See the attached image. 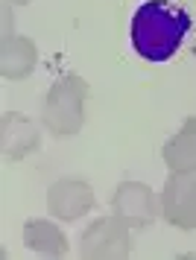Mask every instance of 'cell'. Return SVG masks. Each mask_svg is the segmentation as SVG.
<instances>
[{
	"label": "cell",
	"instance_id": "cell-9",
	"mask_svg": "<svg viewBox=\"0 0 196 260\" xmlns=\"http://www.w3.org/2000/svg\"><path fill=\"white\" fill-rule=\"evenodd\" d=\"M38 146V132L21 114H6L3 117V152L6 158H23Z\"/></svg>",
	"mask_w": 196,
	"mask_h": 260
},
{
	"label": "cell",
	"instance_id": "cell-10",
	"mask_svg": "<svg viewBox=\"0 0 196 260\" xmlns=\"http://www.w3.org/2000/svg\"><path fill=\"white\" fill-rule=\"evenodd\" d=\"M35 68V47L26 38H12L3 44V76L21 79Z\"/></svg>",
	"mask_w": 196,
	"mask_h": 260
},
{
	"label": "cell",
	"instance_id": "cell-2",
	"mask_svg": "<svg viewBox=\"0 0 196 260\" xmlns=\"http://www.w3.org/2000/svg\"><path fill=\"white\" fill-rule=\"evenodd\" d=\"M85 82L79 76H68L50 91L44 108V126L53 135H73L85 120Z\"/></svg>",
	"mask_w": 196,
	"mask_h": 260
},
{
	"label": "cell",
	"instance_id": "cell-1",
	"mask_svg": "<svg viewBox=\"0 0 196 260\" xmlns=\"http://www.w3.org/2000/svg\"><path fill=\"white\" fill-rule=\"evenodd\" d=\"M190 18L167 0H147L141 3L132 18V47L147 61H167L182 47Z\"/></svg>",
	"mask_w": 196,
	"mask_h": 260
},
{
	"label": "cell",
	"instance_id": "cell-11",
	"mask_svg": "<svg viewBox=\"0 0 196 260\" xmlns=\"http://www.w3.org/2000/svg\"><path fill=\"white\" fill-rule=\"evenodd\" d=\"M12 3H26V0H12Z\"/></svg>",
	"mask_w": 196,
	"mask_h": 260
},
{
	"label": "cell",
	"instance_id": "cell-4",
	"mask_svg": "<svg viewBox=\"0 0 196 260\" xmlns=\"http://www.w3.org/2000/svg\"><path fill=\"white\" fill-rule=\"evenodd\" d=\"M164 219L176 228H196V173H173L161 190Z\"/></svg>",
	"mask_w": 196,
	"mask_h": 260
},
{
	"label": "cell",
	"instance_id": "cell-6",
	"mask_svg": "<svg viewBox=\"0 0 196 260\" xmlns=\"http://www.w3.org/2000/svg\"><path fill=\"white\" fill-rule=\"evenodd\" d=\"M47 208L53 216H59L62 222H73L94 208V190L85 181L76 178H62L56 181L50 193H47Z\"/></svg>",
	"mask_w": 196,
	"mask_h": 260
},
{
	"label": "cell",
	"instance_id": "cell-8",
	"mask_svg": "<svg viewBox=\"0 0 196 260\" xmlns=\"http://www.w3.org/2000/svg\"><path fill=\"white\" fill-rule=\"evenodd\" d=\"M164 161L170 173H196V120H187L185 129L167 141Z\"/></svg>",
	"mask_w": 196,
	"mask_h": 260
},
{
	"label": "cell",
	"instance_id": "cell-3",
	"mask_svg": "<svg viewBox=\"0 0 196 260\" xmlns=\"http://www.w3.org/2000/svg\"><path fill=\"white\" fill-rule=\"evenodd\" d=\"M132 231L123 219L108 216L97 219L88 225V231L82 234V254L85 257H129L132 254Z\"/></svg>",
	"mask_w": 196,
	"mask_h": 260
},
{
	"label": "cell",
	"instance_id": "cell-7",
	"mask_svg": "<svg viewBox=\"0 0 196 260\" xmlns=\"http://www.w3.org/2000/svg\"><path fill=\"white\" fill-rule=\"evenodd\" d=\"M23 246L44 254V257H65L68 254V237L47 219H30L23 225Z\"/></svg>",
	"mask_w": 196,
	"mask_h": 260
},
{
	"label": "cell",
	"instance_id": "cell-5",
	"mask_svg": "<svg viewBox=\"0 0 196 260\" xmlns=\"http://www.w3.org/2000/svg\"><path fill=\"white\" fill-rule=\"evenodd\" d=\"M155 211H158V202H155V193H152L147 184L141 181H126L120 184L115 193V216L123 219L129 228H144L155 219Z\"/></svg>",
	"mask_w": 196,
	"mask_h": 260
}]
</instances>
